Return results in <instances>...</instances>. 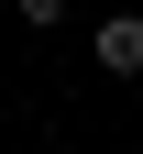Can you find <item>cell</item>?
Returning <instances> with one entry per match:
<instances>
[{
	"label": "cell",
	"instance_id": "1",
	"mask_svg": "<svg viewBox=\"0 0 143 154\" xmlns=\"http://www.w3.org/2000/svg\"><path fill=\"white\" fill-rule=\"evenodd\" d=\"M88 55H99L110 77H143V11H110V22L88 33Z\"/></svg>",
	"mask_w": 143,
	"mask_h": 154
},
{
	"label": "cell",
	"instance_id": "2",
	"mask_svg": "<svg viewBox=\"0 0 143 154\" xmlns=\"http://www.w3.org/2000/svg\"><path fill=\"white\" fill-rule=\"evenodd\" d=\"M11 11H22L33 33H55V22H66V0H11Z\"/></svg>",
	"mask_w": 143,
	"mask_h": 154
}]
</instances>
